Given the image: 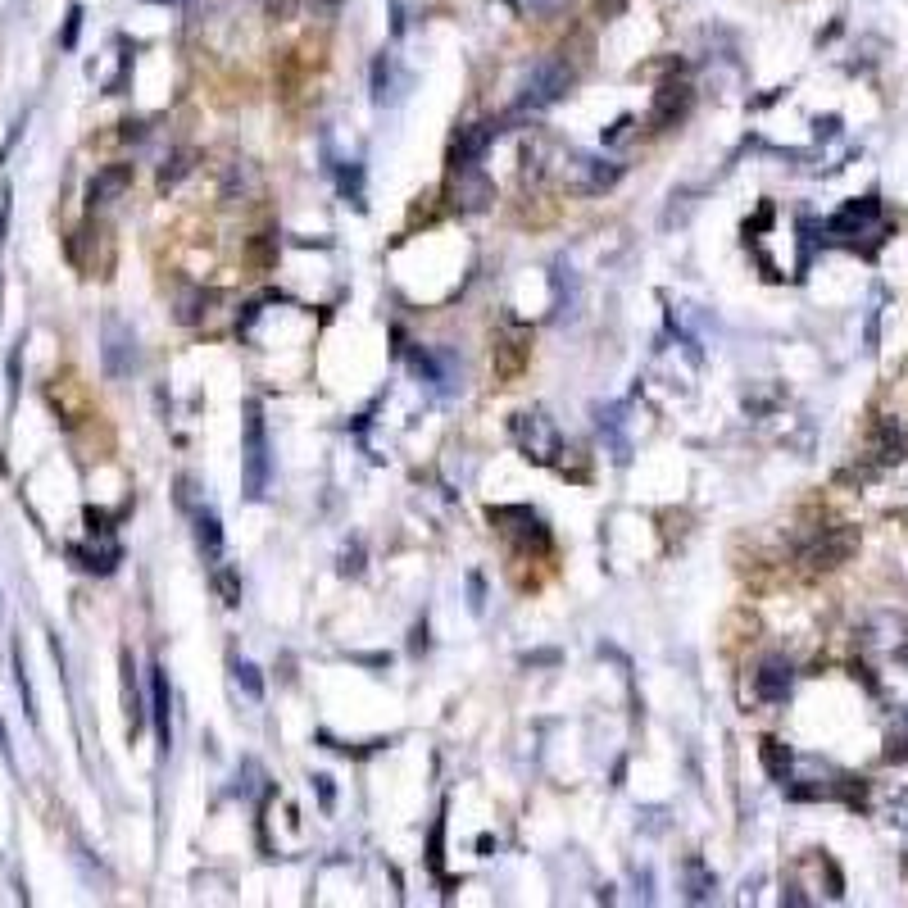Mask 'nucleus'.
<instances>
[{"instance_id":"15","label":"nucleus","mask_w":908,"mask_h":908,"mask_svg":"<svg viewBox=\"0 0 908 908\" xmlns=\"http://www.w3.org/2000/svg\"><path fill=\"white\" fill-rule=\"evenodd\" d=\"M150 718H155V731H159V750L168 754V745H173V718H168V704H173V695H168V677L164 668L150 672Z\"/></svg>"},{"instance_id":"17","label":"nucleus","mask_w":908,"mask_h":908,"mask_svg":"<svg viewBox=\"0 0 908 908\" xmlns=\"http://www.w3.org/2000/svg\"><path fill=\"white\" fill-rule=\"evenodd\" d=\"M191 518H196V541H200V550H205V559L209 563H223V527H218V518L209 514L205 504H200V509H191Z\"/></svg>"},{"instance_id":"8","label":"nucleus","mask_w":908,"mask_h":908,"mask_svg":"<svg viewBox=\"0 0 908 908\" xmlns=\"http://www.w3.org/2000/svg\"><path fill=\"white\" fill-rule=\"evenodd\" d=\"M100 359H105L109 377H132V373H137V332H132L128 323H119V318H109Z\"/></svg>"},{"instance_id":"21","label":"nucleus","mask_w":908,"mask_h":908,"mask_svg":"<svg viewBox=\"0 0 908 908\" xmlns=\"http://www.w3.org/2000/svg\"><path fill=\"white\" fill-rule=\"evenodd\" d=\"M214 586H218V595H223L227 609H237V604H241V577L232 573V568H223V563H214Z\"/></svg>"},{"instance_id":"7","label":"nucleus","mask_w":908,"mask_h":908,"mask_svg":"<svg viewBox=\"0 0 908 908\" xmlns=\"http://www.w3.org/2000/svg\"><path fill=\"white\" fill-rule=\"evenodd\" d=\"M495 200V182L486 178L477 164L468 168H454V182H450V205L459 209V214H482V209H491Z\"/></svg>"},{"instance_id":"22","label":"nucleus","mask_w":908,"mask_h":908,"mask_svg":"<svg viewBox=\"0 0 908 908\" xmlns=\"http://www.w3.org/2000/svg\"><path fill=\"white\" fill-rule=\"evenodd\" d=\"M237 686L250 695V700H259V695H264V681H259L255 663H237Z\"/></svg>"},{"instance_id":"13","label":"nucleus","mask_w":908,"mask_h":908,"mask_svg":"<svg viewBox=\"0 0 908 908\" xmlns=\"http://www.w3.org/2000/svg\"><path fill=\"white\" fill-rule=\"evenodd\" d=\"M69 559L78 563L82 573H96V577H109L114 568L123 563V550L114 541H100V545H73Z\"/></svg>"},{"instance_id":"9","label":"nucleus","mask_w":908,"mask_h":908,"mask_svg":"<svg viewBox=\"0 0 908 908\" xmlns=\"http://www.w3.org/2000/svg\"><path fill=\"white\" fill-rule=\"evenodd\" d=\"M790 686H795V663L781 659V654L763 659L759 672H754V695H759L763 704H786L790 700Z\"/></svg>"},{"instance_id":"4","label":"nucleus","mask_w":908,"mask_h":908,"mask_svg":"<svg viewBox=\"0 0 908 908\" xmlns=\"http://www.w3.org/2000/svg\"><path fill=\"white\" fill-rule=\"evenodd\" d=\"M268 473H273V459H268V432H264V414L250 400L246 405V495L250 500H264L268 495Z\"/></svg>"},{"instance_id":"18","label":"nucleus","mask_w":908,"mask_h":908,"mask_svg":"<svg viewBox=\"0 0 908 908\" xmlns=\"http://www.w3.org/2000/svg\"><path fill=\"white\" fill-rule=\"evenodd\" d=\"M681 872H686V899H691V904H709L713 890H718V877H713L700 859H686Z\"/></svg>"},{"instance_id":"24","label":"nucleus","mask_w":908,"mask_h":908,"mask_svg":"<svg viewBox=\"0 0 908 908\" xmlns=\"http://www.w3.org/2000/svg\"><path fill=\"white\" fill-rule=\"evenodd\" d=\"M568 5H573V0H527V10H532L536 19H559V14H568Z\"/></svg>"},{"instance_id":"1","label":"nucleus","mask_w":908,"mask_h":908,"mask_svg":"<svg viewBox=\"0 0 908 908\" xmlns=\"http://www.w3.org/2000/svg\"><path fill=\"white\" fill-rule=\"evenodd\" d=\"M872 223H881V200L877 196H854L822 223V241L859 246V237H872Z\"/></svg>"},{"instance_id":"25","label":"nucleus","mask_w":908,"mask_h":908,"mask_svg":"<svg viewBox=\"0 0 908 908\" xmlns=\"http://www.w3.org/2000/svg\"><path fill=\"white\" fill-rule=\"evenodd\" d=\"M14 672H19V695H23V709H28V718H37V704H32L28 672H23V654H14Z\"/></svg>"},{"instance_id":"26","label":"nucleus","mask_w":908,"mask_h":908,"mask_svg":"<svg viewBox=\"0 0 908 908\" xmlns=\"http://www.w3.org/2000/svg\"><path fill=\"white\" fill-rule=\"evenodd\" d=\"M78 28H82V5H73V10H69V19H64V50H73V46H78Z\"/></svg>"},{"instance_id":"19","label":"nucleus","mask_w":908,"mask_h":908,"mask_svg":"<svg viewBox=\"0 0 908 908\" xmlns=\"http://www.w3.org/2000/svg\"><path fill=\"white\" fill-rule=\"evenodd\" d=\"M759 754H763V768H768V777L786 786V781H790V768H795V754H790L786 745L777 741V736H768V741L759 745Z\"/></svg>"},{"instance_id":"10","label":"nucleus","mask_w":908,"mask_h":908,"mask_svg":"<svg viewBox=\"0 0 908 908\" xmlns=\"http://www.w3.org/2000/svg\"><path fill=\"white\" fill-rule=\"evenodd\" d=\"M495 137H500V123H473V128H468L464 137L454 141V150H450V168H468V164H477V159H482L486 150L495 146Z\"/></svg>"},{"instance_id":"6","label":"nucleus","mask_w":908,"mask_h":908,"mask_svg":"<svg viewBox=\"0 0 908 908\" xmlns=\"http://www.w3.org/2000/svg\"><path fill=\"white\" fill-rule=\"evenodd\" d=\"M854 550H859V532H854V527H822V532L804 545V563H809V568H840Z\"/></svg>"},{"instance_id":"28","label":"nucleus","mask_w":908,"mask_h":908,"mask_svg":"<svg viewBox=\"0 0 908 908\" xmlns=\"http://www.w3.org/2000/svg\"><path fill=\"white\" fill-rule=\"evenodd\" d=\"M314 786H318V795H323V804L332 809V777H314Z\"/></svg>"},{"instance_id":"11","label":"nucleus","mask_w":908,"mask_h":908,"mask_svg":"<svg viewBox=\"0 0 908 908\" xmlns=\"http://www.w3.org/2000/svg\"><path fill=\"white\" fill-rule=\"evenodd\" d=\"M409 91V73H400L395 55H377L373 60V100L377 105H395Z\"/></svg>"},{"instance_id":"16","label":"nucleus","mask_w":908,"mask_h":908,"mask_svg":"<svg viewBox=\"0 0 908 908\" xmlns=\"http://www.w3.org/2000/svg\"><path fill=\"white\" fill-rule=\"evenodd\" d=\"M686 109H691V87H686V82H668V87L659 91V100H654L650 123L654 128H672Z\"/></svg>"},{"instance_id":"5","label":"nucleus","mask_w":908,"mask_h":908,"mask_svg":"<svg viewBox=\"0 0 908 908\" xmlns=\"http://www.w3.org/2000/svg\"><path fill=\"white\" fill-rule=\"evenodd\" d=\"M486 518H491L504 536H514L523 550H545V545H550V532H545L541 514H532L527 504H495Z\"/></svg>"},{"instance_id":"3","label":"nucleus","mask_w":908,"mask_h":908,"mask_svg":"<svg viewBox=\"0 0 908 908\" xmlns=\"http://www.w3.org/2000/svg\"><path fill=\"white\" fill-rule=\"evenodd\" d=\"M514 441H518V450H523L532 464H554V459L563 454L559 427H554L545 414H536V409L514 414Z\"/></svg>"},{"instance_id":"20","label":"nucleus","mask_w":908,"mask_h":908,"mask_svg":"<svg viewBox=\"0 0 908 908\" xmlns=\"http://www.w3.org/2000/svg\"><path fill=\"white\" fill-rule=\"evenodd\" d=\"M123 704H128V713H132V727L141 722V695H137V668H132V654L123 650Z\"/></svg>"},{"instance_id":"12","label":"nucleus","mask_w":908,"mask_h":908,"mask_svg":"<svg viewBox=\"0 0 908 908\" xmlns=\"http://www.w3.org/2000/svg\"><path fill=\"white\" fill-rule=\"evenodd\" d=\"M128 187H132V164H109V168H100L96 178H91V187H87L91 209L109 205V200H119Z\"/></svg>"},{"instance_id":"23","label":"nucleus","mask_w":908,"mask_h":908,"mask_svg":"<svg viewBox=\"0 0 908 908\" xmlns=\"http://www.w3.org/2000/svg\"><path fill=\"white\" fill-rule=\"evenodd\" d=\"M182 173H191V155H173V159H164V168H159V187H173V182H178Z\"/></svg>"},{"instance_id":"14","label":"nucleus","mask_w":908,"mask_h":908,"mask_svg":"<svg viewBox=\"0 0 908 908\" xmlns=\"http://www.w3.org/2000/svg\"><path fill=\"white\" fill-rule=\"evenodd\" d=\"M872 454H877V464H899L908 454V432L895 418H877V427H872Z\"/></svg>"},{"instance_id":"27","label":"nucleus","mask_w":908,"mask_h":908,"mask_svg":"<svg viewBox=\"0 0 908 908\" xmlns=\"http://www.w3.org/2000/svg\"><path fill=\"white\" fill-rule=\"evenodd\" d=\"M622 5H627V0H595V14H600V19H613V14H622Z\"/></svg>"},{"instance_id":"2","label":"nucleus","mask_w":908,"mask_h":908,"mask_svg":"<svg viewBox=\"0 0 908 908\" xmlns=\"http://www.w3.org/2000/svg\"><path fill=\"white\" fill-rule=\"evenodd\" d=\"M568 87H573V69H568L563 60H541V64L527 69L518 109H545V105H554V100L568 96Z\"/></svg>"}]
</instances>
